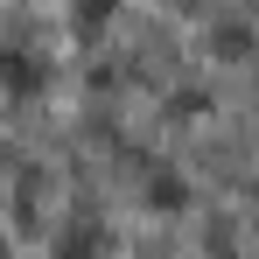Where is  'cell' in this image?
I'll return each instance as SVG.
<instances>
[{
    "instance_id": "4",
    "label": "cell",
    "mask_w": 259,
    "mask_h": 259,
    "mask_svg": "<svg viewBox=\"0 0 259 259\" xmlns=\"http://www.w3.org/2000/svg\"><path fill=\"white\" fill-rule=\"evenodd\" d=\"M112 7H119V0H77V7H70V21H77V35H98V21H105Z\"/></svg>"
},
{
    "instance_id": "5",
    "label": "cell",
    "mask_w": 259,
    "mask_h": 259,
    "mask_svg": "<svg viewBox=\"0 0 259 259\" xmlns=\"http://www.w3.org/2000/svg\"><path fill=\"white\" fill-rule=\"evenodd\" d=\"M168 7H182V14H196V7H203V0H168Z\"/></svg>"
},
{
    "instance_id": "1",
    "label": "cell",
    "mask_w": 259,
    "mask_h": 259,
    "mask_svg": "<svg viewBox=\"0 0 259 259\" xmlns=\"http://www.w3.org/2000/svg\"><path fill=\"white\" fill-rule=\"evenodd\" d=\"M42 84H49V70L28 56V49H7V98L14 105H35L42 98Z\"/></svg>"
},
{
    "instance_id": "3",
    "label": "cell",
    "mask_w": 259,
    "mask_h": 259,
    "mask_svg": "<svg viewBox=\"0 0 259 259\" xmlns=\"http://www.w3.org/2000/svg\"><path fill=\"white\" fill-rule=\"evenodd\" d=\"M210 56L217 63H245V56H252V28H245V21H217L210 28Z\"/></svg>"
},
{
    "instance_id": "2",
    "label": "cell",
    "mask_w": 259,
    "mask_h": 259,
    "mask_svg": "<svg viewBox=\"0 0 259 259\" xmlns=\"http://www.w3.org/2000/svg\"><path fill=\"white\" fill-rule=\"evenodd\" d=\"M147 210H154V217L189 210V182H182L175 168H154V175H147Z\"/></svg>"
}]
</instances>
